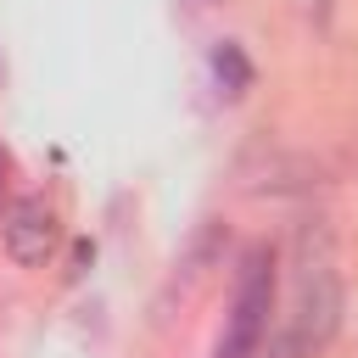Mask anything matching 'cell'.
Wrapping results in <instances>:
<instances>
[{"label": "cell", "instance_id": "4", "mask_svg": "<svg viewBox=\"0 0 358 358\" xmlns=\"http://www.w3.org/2000/svg\"><path fill=\"white\" fill-rule=\"evenodd\" d=\"M213 84L229 95V101H241L246 90H252V62H246V50L235 45V39H224V45H213Z\"/></svg>", "mask_w": 358, "mask_h": 358}, {"label": "cell", "instance_id": "1", "mask_svg": "<svg viewBox=\"0 0 358 358\" xmlns=\"http://www.w3.org/2000/svg\"><path fill=\"white\" fill-rule=\"evenodd\" d=\"M341 324V280L336 268L319 257V263H302L296 274V291H291V308L280 313V324L268 330V358H313L330 347Z\"/></svg>", "mask_w": 358, "mask_h": 358}, {"label": "cell", "instance_id": "3", "mask_svg": "<svg viewBox=\"0 0 358 358\" xmlns=\"http://www.w3.org/2000/svg\"><path fill=\"white\" fill-rule=\"evenodd\" d=\"M56 235H62L56 229V213L39 196L11 201V213H6V252H11L17 268H45L50 252H56Z\"/></svg>", "mask_w": 358, "mask_h": 358}, {"label": "cell", "instance_id": "2", "mask_svg": "<svg viewBox=\"0 0 358 358\" xmlns=\"http://www.w3.org/2000/svg\"><path fill=\"white\" fill-rule=\"evenodd\" d=\"M268 313H274V252L268 246H252L241 257L229 324H224L213 358H257L263 341H268Z\"/></svg>", "mask_w": 358, "mask_h": 358}]
</instances>
